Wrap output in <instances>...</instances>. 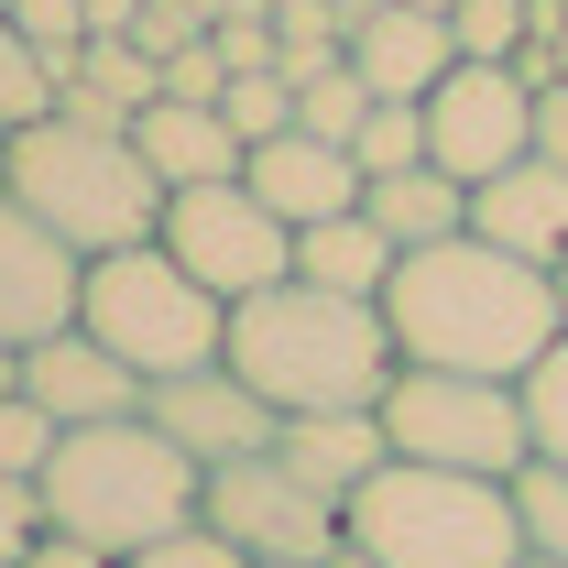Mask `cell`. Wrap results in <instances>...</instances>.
Instances as JSON below:
<instances>
[{
	"instance_id": "f1b7e54d",
	"label": "cell",
	"mask_w": 568,
	"mask_h": 568,
	"mask_svg": "<svg viewBox=\"0 0 568 568\" xmlns=\"http://www.w3.org/2000/svg\"><path fill=\"white\" fill-rule=\"evenodd\" d=\"M525 426H536V459H568V339L525 372Z\"/></svg>"
},
{
	"instance_id": "d6986e66",
	"label": "cell",
	"mask_w": 568,
	"mask_h": 568,
	"mask_svg": "<svg viewBox=\"0 0 568 568\" xmlns=\"http://www.w3.org/2000/svg\"><path fill=\"white\" fill-rule=\"evenodd\" d=\"M153 99H164V55H142L132 33H88V44L67 55V99H55V110H77V121H110V132H132Z\"/></svg>"
},
{
	"instance_id": "5b68a950",
	"label": "cell",
	"mask_w": 568,
	"mask_h": 568,
	"mask_svg": "<svg viewBox=\"0 0 568 568\" xmlns=\"http://www.w3.org/2000/svg\"><path fill=\"white\" fill-rule=\"evenodd\" d=\"M339 536L372 547L383 568H525L514 481L426 470V459H383V470L339 503Z\"/></svg>"
},
{
	"instance_id": "9c48e42d",
	"label": "cell",
	"mask_w": 568,
	"mask_h": 568,
	"mask_svg": "<svg viewBox=\"0 0 568 568\" xmlns=\"http://www.w3.org/2000/svg\"><path fill=\"white\" fill-rule=\"evenodd\" d=\"M525 153H536V77L525 67L459 55V67L426 88V164H437V175L493 186L503 164H525Z\"/></svg>"
},
{
	"instance_id": "1f68e13d",
	"label": "cell",
	"mask_w": 568,
	"mask_h": 568,
	"mask_svg": "<svg viewBox=\"0 0 568 568\" xmlns=\"http://www.w3.org/2000/svg\"><path fill=\"white\" fill-rule=\"evenodd\" d=\"M44 547V481H11L0 470V568H22Z\"/></svg>"
},
{
	"instance_id": "ffe728a7",
	"label": "cell",
	"mask_w": 568,
	"mask_h": 568,
	"mask_svg": "<svg viewBox=\"0 0 568 568\" xmlns=\"http://www.w3.org/2000/svg\"><path fill=\"white\" fill-rule=\"evenodd\" d=\"M361 209L383 219V241H394V252H426V241H459V230H470V186H459V175H437V164H405V175H372V186H361Z\"/></svg>"
},
{
	"instance_id": "d6a6232c",
	"label": "cell",
	"mask_w": 568,
	"mask_h": 568,
	"mask_svg": "<svg viewBox=\"0 0 568 568\" xmlns=\"http://www.w3.org/2000/svg\"><path fill=\"white\" fill-rule=\"evenodd\" d=\"M219 88H230V55H219V22H209L197 44L164 55V99H219Z\"/></svg>"
},
{
	"instance_id": "7a4b0ae2",
	"label": "cell",
	"mask_w": 568,
	"mask_h": 568,
	"mask_svg": "<svg viewBox=\"0 0 568 568\" xmlns=\"http://www.w3.org/2000/svg\"><path fill=\"white\" fill-rule=\"evenodd\" d=\"M230 372L274 405V416H339V405H383V383L405 372L394 328L372 295H328V284L284 274L230 306Z\"/></svg>"
},
{
	"instance_id": "9a60e30c",
	"label": "cell",
	"mask_w": 568,
	"mask_h": 568,
	"mask_svg": "<svg viewBox=\"0 0 568 568\" xmlns=\"http://www.w3.org/2000/svg\"><path fill=\"white\" fill-rule=\"evenodd\" d=\"M470 230L558 274V263H568V164H547V153L503 164L493 186H470Z\"/></svg>"
},
{
	"instance_id": "b9f144b4",
	"label": "cell",
	"mask_w": 568,
	"mask_h": 568,
	"mask_svg": "<svg viewBox=\"0 0 568 568\" xmlns=\"http://www.w3.org/2000/svg\"><path fill=\"white\" fill-rule=\"evenodd\" d=\"M416 11H448V0H416Z\"/></svg>"
},
{
	"instance_id": "d590c367",
	"label": "cell",
	"mask_w": 568,
	"mask_h": 568,
	"mask_svg": "<svg viewBox=\"0 0 568 568\" xmlns=\"http://www.w3.org/2000/svg\"><path fill=\"white\" fill-rule=\"evenodd\" d=\"M142 22V0H88V33H132Z\"/></svg>"
},
{
	"instance_id": "603a6c76",
	"label": "cell",
	"mask_w": 568,
	"mask_h": 568,
	"mask_svg": "<svg viewBox=\"0 0 568 568\" xmlns=\"http://www.w3.org/2000/svg\"><path fill=\"white\" fill-rule=\"evenodd\" d=\"M536 33H547V0H448V44L481 67H514Z\"/></svg>"
},
{
	"instance_id": "44dd1931",
	"label": "cell",
	"mask_w": 568,
	"mask_h": 568,
	"mask_svg": "<svg viewBox=\"0 0 568 568\" xmlns=\"http://www.w3.org/2000/svg\"><path fill=\"white\" fill-rule=\"evenodd\" d=\"M394 241H383V219L351 209V219H317V230H295V274L306 284H328V295H372L383 306V284H394Z\"/></svg>"
},
{
	"instance_id": "7c38bea8",
	"label": "cell",
	"mask_w": 568,
	"mask_h": 568,
	"mask_svg": "<svg viewBox=\"0 0 568 568\" xmlns=\"http://www.w3.org/2000/svg\"><path fill=\"white\" fill-rule=\"evenodd\" d=\"M77 284H88V263L22 197H0V351H33V339L77 328Z\"/></svg>"
},
{
	"instance_id": "ba28073f",
	"label": "cell",
	"mask_w": 568,
	"mask_h": 568,
	"mask_svg": "<svg viewBox=\"0 0 568 568\" xmlns=\"http://www.w3.org/2000/svg\"><path fill=\"white\" fill-rule=\"evenodd\" d=\"M153 241L186 263V274L209 284L219 306H241V295H263V284L295 274V230H284L241 175H209V186H175L164 219H153Z\"/></svg>"
},
{
	"instance_id": "2e32d148",
	"label": "cell",
	"mask_w": 568,
	"mask_h": 568,
	"mask_svg": "<svg viewBox=\"0 0 568 568\" xmlns=\"http://www.w3.org/2000/svg\"><path fill=\"white\" fill-rule=\"evenodd\" d=\"M351 67L372 99H426L437 77L459 67V44H448V11H416V0H383V11H361L351 22Z\"/></svg>"
},
{
	"instance_id": "83f0119b",
	"label": "cell",
	"mask_w": 568,
	"mask_h": 568,
	"mask_svg": "<svg viewBox=\"0 0 568 568\" xmlns=\"http://www.w3.org/2000/svg\"><path fill=\"white\" fill-rule=\"evenodd\" d=\"M55 437H67V426L44 416L33 394H0V470H11V481H44V459H55Z\"/></svg>"
},
{
	"instance_id": "6da1fadb",
	"label": "cell",
	"mask_w": 568,
	"mask_h": 568,
	"mask_svg": "<svg viewBox=\"0 0 568 568\" xmlns=\"http://www.w3.org/2000/svg\"><path fill=\"white\" fill-rule=\"evenodd\" d=\"M383 328H394V361L525 383V372L568 339V306H558V274H547V263H525V252H503L481 230H459V241H426V252L394 263Z\"/></svg>"
},
{
	"instance_id": "7bdbcfd3",
	"label": "cell",
	"mask_w": 568,
	"mask_h": 568,
	"mask_svg": "<svg viewBox=\"0 0 568 568\" xmlns=\"http://www.w3.org/2000/svg\"><path fill=\"white\" fill-rule=\"evenodd\" d=\"M525 568H558V558H525Z\"/></svg>"
},
{
	"instance_id": "8d00e7d4",
	"label": "cell",
	"mask_w": 568,
	"mask_h": 568,
	"mask_svg": "<svg viewBox=\"0 0 568 568\" xmlns=\"http://www.w3.org/2000/svg\"><path fill=\"white\" fill-rule=\"evenodd\" d=\"M328 568H383V558H372V547H351V536H339V558H328Z\"/></svg>"
},
{
	"instance_id": "5bb4252c",
	"label": "cell",
	"mask_w": 568,
	"mask_h": 568,
	"mask_svg": "<svg viewBox=\"0 0 568 568\" xmlns=\"http://www.w3.org/2000/svg\"><path fill=\"white\" fill-rule=\"evenodd\" d=\"M22 394H33L55 426H99V416H142V394H153V383H142L121 351H99L88 328H55V339H33V351H22Z\"/></svg>"
},
{
	"instance_id": "f35d334b",
	"label": "cell",
	"mask_w": 568,
	"mask_h": 568,
	"mask_svg": "<svg viewBox=\"0 0 568 568\" xmlns=\"http://www.w3.org/2000/svg\"><path fill=\"white\" fill-rule=\"evenodd\" d=\"M252 568H306V558H252Z\"/></svg>"
},
{
	"instance_id": "484cf974",
	"label": "cell",
	"mask_w": 568,
	"mask_h": 568,
	"mask_svg": "<svg viewBox=\"0 0 568 568\" xmlns=\"http://www.w3.org/2000/svg\"><path fill=\"white\" fill-rule=\"evenodd\" d=\"M219 121L241 142H274V132H295V77L284 67H241L230 88H219Z\"/></svg>"
},
{
	"instance_id": "f546056e",
	"label": "cell",
	"mask_w": 568,
	"mask_h": 568,
	"mask_svg": "<svg viewBox=\"0 0 568 568\" xmlns=\"http://www.w3.org/2000/svg\"><path fill=\"white\" fill-rule=\"evenodd\" d=\"M121 568H252V558H241V547L219 536L209 514H197V525H175V536H153V547H142V558H121Z\"/></svg>"
},
{
	"instance_id": "8fae6325",
	"label": "cell",
	"mask_w": 568,
	"mask_h": 568,
	"mask_svg": "<svg viewBox=\"0 0 568 568\" xmlns=\"http://www.w3.org/2000/svg\"><path fill=\"white\" fill-rule=\"evenodd\" d=\"M142 416L164 426V437H175V448H186L197 470L263 459V448L284 437V416L263 405V394H252V383H241V372H230V361H209V372H175V383H153V394H142Z\"/></svg>"
},
{
	"instance_id": "e575fe53",
	"label": "cell",
	"mask_w": 568,
	"mask_h": 568,
	"mask_svg": "<svg viewBox=\"0 0 568 568\" xmlns=\"http://www.w3.org/2000/svg\"><path fill=\"white\" fill-rule=\"evenodd\" d=\"M536 153L568 164V88H536Z\"/></svg>"
},
{
	"instance_id": "4dcf8cb0",
	"label": "cell",
	"mask_w": 568,
	"mask_h": 568,
	"mask_svg": "<svg viewBox=\"0 0 568 568\" xmlns=\"http://www.w3.org/2000/svg\"><path fill=\"white\" fill-rule=\"evenodd\" d=\"M11 22H22V33L55 55V77H67V55L88 44V0H11Z\"/></svg>"
},
{
	"instance_id": "74e56055",
	"label": "cell",
	"mask_w": 568,
	"mask_h": 568,
	"mask_svg": "<svg viewBox=\"0 0 568 568\" xmlns=\"http://www.w3.org/2000/svg\"><path fill=\"white\" fill-rule=\"evenodd\" d=\"M0 394H22V351H0Z\"/></svg>"
},
{
	"instance_id": "8992f818",
	"label": "cell",
	"mask_w": 568,
	"mask_h": 568,
	"mask_svg": "<svg viewBox=\"0 0 568 568\" xmlns=\"http://www.w3.org/2000/svg\"><path fill=\"white\" fill-rule=\"evenodd\" d=\"M77 328L99 351H121L142 383H175V372H209L230 351V306L186 274L164 241H132V252H99L88 284H77Z\"/></svg>"
},
{
	"instance_id": "d4e9b609",
	"label": "cell",
	"mask_w": 568,
	"mask_h": 568,
	"mask_svg": "<svg viewBox=\"0 0 568 568\" xmlns=\"http://www.w3.org/2000/svg\"><path fill=\"white\" fill-rule=\"evenodd\" d=\"M514 514H525V558L568 568V459H525L514 470Z\"/></svg>"
},
{
	"instance_id": "cb8c5ba5",
	"label": "cell",
	"mask_w": 568,
	"mask_h": 568,
	"mask_svg": "<svg viewBox=\"0 0 568 568\" xmlns=\"http://www.w3.org/2000/svg\"><path fill=\"white\" fill-rule=\"evenodd\" d=\"M351 153H361V186H372V175L426 164V99H372V121L351 132Z\"/></svg>"
},
{
	"instance_id": "ac0fdd59",
	"label": "cell",
	"mask_w": 568,
	"mask_h": 568,
	"mask_svg": "<svg viewBox=\"0 0 568 568\" xmlns=\"http://www.w3.org/2000/svg\"><path fill=\"white\" fill-rule=\"evenodd\" d=\"M132 142H142V164H153L164 197L175 186H209V175H241V153H252V142L219 121V99H153L132 121Z\"/></svg>"
},
{
	"instance_id": "277c9868",
	"label": "cell",
	"mask_w": 568,
	"mask_h": 568,
	"mask_svg": "<svg viewBox=\"0 0 568 568\" xmlns=\"http://www.w3.org/2000/svg\"><path fill=\"white\" fill-rule=\"evenodd\" d=\"M0 197H22L77 263L132 252V241H153V219H164V186H153L142 142L110 132V121H77V110L11 132V175H0Z\"/></svg>"
},
{
	"instance_id": "4fadbf2b",
	"label": "cell",
	"mask_w": 568,
	"mask_h": 568,
	"mask_svg": "<svg viewBox=\"0 0 568 568\" xmlns=\"http://www.w3.org/2000/svg\"><path fill=\"white\" fill-rule=\"evenodd\" d=\"M241 186H252L284 230H317V219H351L361 209V153L295 121V132H274V142L241 153Z\"/></svg>"
},
{
	"instance_id": "e0dca14e",
	"label": "cell",
	"mask_w": 568,
	"mask_h": 568,
	"mask_svg": "<svg viewBox=\"0 0 568 568\" xmlns=\"http://www.w3.org/2000/svg\"><path fill=\"white\" fill-rule=\"evenodd\" d=\"M274 459L306 481V493H328V503H351L383 459H394V437H383V416L372 405H339V416H284L274 437Z\"/></svg>"
},
{
	"instance_id": "ee69618b",
	"label": "cell",
	"mask_w": 568,
	"mask_h": 568,
	"mask_svg": "<svg viewBox=\"0 0 568 568\" xmlns=\"http://www.w3.org/2000/svg\"><path fill=\"white\" fill-rule=\"evenodd\" d=\"M0 11H11V0H0Z\"/></svg>"
},
{
	"instance_id": "52a82bcc",
	"label": "cell",
	"mask_w": 568,
	"mask_h": 568,
	"mask_svg": "<svg viewBox=\"0 0 568 568\" xmlns=\"http://www.w3.org/2000/svg\"><path fill=\"white\" fill-rule=\"evenodd\" d=\"M372 416H383V437H394V459H426V470L514 481V470L536 459L525 383H493V372H426V361H405Z\"/></svg>"
},
{
	"instance_id": "836d02e7",
	"label": "cell",
	"mask_w": 568,
	"mask_h": 568,
	"mask_svg": "<svg viewBox=\"0 0 568 568\" xmlns=\"http://www.w3.org/2000/svg\"><path fill=\"white\" fill-rule=\"evenodd\" d=\"M22 568H121V558H110V547H88V536H55V525H44V547H33Z\"/></svg>"
},
{
	"instance_id": "30bf717a",
	"label": "cell",
	"mask_w": 568,
	"mask_h": 568,
	"mask_svg": "<svg viewBox=\"0 0 568 568\" xmlns=\"http://www.w3.org/2000/svg\"><path fill=\"white\" fill-rule=\"evenodd\" d=\"M197 514H209V525L241 547V558H306V568L339 558V503L306 493V481L284 470L274 448H263V459H230V470H209Z\"/></svg>"
},
{
	"instance_id": "ab89813d",
	"label": "cell",
	"mask_w": 568,
	"mask_h": 568,
	"mask_svg": "<svg viewBox=\"0 0 568 568\" xmlns=\"http://www.w3.org/2000/svg\"><path fill=\"white\" fill-rule=\"evenodd\" d=\"M0 175H11V132H0Z\"/></svg>"
},
{
	"instance_id": "4316f807",
	"label": "cell",
	"mask_w": 568,
	"mask_h": 568,
	"mask_svg": "<svg viewBox=\"0 0 568 568\" xmlns=\"http://www.w3.org/2000/svg\"><path fill=\"white\" fill-rule=\"evenodd\" d=\"M295 121H306V132H328V142H351L361 121H372V88H361L351 55H339V67H317V77H295Z\"/></svg>"
},
{
	"instance_id": "3957f363",
	"label": "cell",
	"mask_w": 568,
	"mask_h": 568,
	"mask_svg": "<svg viewBox=\"0 0 568 568\" xmlns=\"http://www.w3.org/2000/svg\"><path fill=\"white\" fill-rule=\"evenodd\" d=\"M197 493H209V470H197L153 416L67 426L55 459H44V525H55V536H88V547H110V558H142L153 536L197 525Z\"/></svg>"
},
{
	"instance_id": "7402d4cb",
	"label": "cell",
	"mask_w": 568,
	"mask_h": 568,
	"mask_svg": "<svg viewBox=\"0 0 568 568\" xmlns=\"http://www.w3.org/2000/svg\"><path fill=\"white\" fill-rule=\"evenodd\" d=\"M55 99H67V77H55V55L0 11V132H22V121H55Z\"/></svg>"
},
{
	"instance_id": "60d3db41",
	"label": "cell",
	"mask_w": 568,
	"mask_h": 568,
	"mask_svg": "<svg viewBox=\"0 0 568 568\" xmlns=\"http://www.w3.org/2000/svg\"><path fill=\"white\" fill-rule=\"evenodd\" d=\"M558 306H568V263H558Z\"/></svg>"
}]
</instances>
